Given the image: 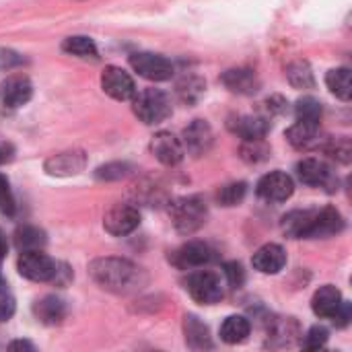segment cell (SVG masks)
I'll list each match as a JSON object with an SVG mask.
<instances>
[{
  "label": "cell",
  "instance_id": "cell-1",
  "mask_svg": "<svg viewBox=\"0 0 352 352\" xmlns=\"http://www.w3.org/2000/svg\"><path fill=\"white\" fill-rule=\"evenodd\" d=\"M89 274L101 289L116 295H132L140 291L146 283L144 272L136 264L124 258L93 260L89 266Z\"/></svg>",
  "mask_w": 352,
  "mask_h": 352
},
{
  "label": "cell",
  "instance_id": "cell-2",
  "mask_svg": "<svg viewBox=\"0 0 352 352\" xmlns=\"http://www.w3.org/2000/svg\"><path fill=\"white\" fill-rule=\"evenodd\" d=\"M169 212H171V221H173L175 229L182 235L196 233L206 223V214H208L204 200L198 198V196H188V198L175 200L171 204Z\"/></svg>",
  "mask_w": 352,
  "mask_h": 352
},
{
  "label": "cell",
  "instance_id": "cell-3",
  "mask_svg": "<svg viewBox=\"0 0 352 352\" xmlns=\"http://www.w3.org/2000/svg\"><path fill=\"white\" fill-rule=\"evenodd\" d=\"M132 99V109L136 118L144 124H159L171 113V103L167 95L159 89H144Z\"/></svg>",
  "mask_w": 352,
  "mask_h": 352
},
{
  "label": "cell",
  "instance_id": "cell-4",
  "mask_svg": "<svg viewBox=\"0 0 352 352\" xmlns=\"http://www.w3.org/2000/svg\"><path fill=\"white\" fill-rule=\"evenodd\" d=\"M16 268H19V274L21 276H25L27 280H33V283H50V280H56L58 270H60V266L50 256H45L41 250L21 252V258L16 262Z\"/></svg>",
  "mask_w": 352,
  "mask_h": 352
},
{
  "label": "cell",
  "instance_id": "cell-5",
  "mask_svg": "<svg viewBox=\"0 0 352 352\" xmlns=\"http://www.w3.org/2000/svg\"><path fill=\"white\" fill-rule=\"evenodd\" d=\"M186 289H188L190 297L202 305H214L225 297V289H223L221 278L214 272H206V270L190 274Z\"/></svg>",
  "mask_w": 352,
  "mask_h": 352
},
{
  "label": "cell",
  "instance_id": "cell-6",
  "mask_svg": "<svg viewBox=\"0 0 352 352\" xmlns=\"http://www.w3.org/2000/svg\"><path fill=\"white\" fill-rule=\"evenodd\" d=\"M130 66L146 80H169L173 76V64L159 54H151V52H138L130 56Z\"/></svg>",
  "mask_w": 352,
  "mask_h": 352
},
{
  "label": "cell",
  "instance_id": "cell-7",
  "mask_svg": "<svg viewBox=\"0 0 352 352\" xmlns=\"http://www.w3.org/2000/svg\"><path fill=\"white\" fill-rule=\"evenodd\" d=\"M140 225V212L132 204H116L103 217V227L113 237L130 235Z\"/></svg>",
  "mask_w": 352,
  "mask_h": 352
},
{
  "label": "cell",
  "instance_id": "cell-8",
  "mask_svg": "<svg viewBox=\"0 0 352 352\" xmlns=\"http://www.w3.org/2000/svg\"><path fill=\"white\" fill-rule=\"evenodd\" d=\"M256 192L262 200L278 204V202H287L293 196L295 184H293L291 175H287L283 171H272L258 182Z\"/></svg>",
  "mask_w": 352,
  "mask_h": 352
},
{
  "label": "cell",
  "instance_id": "cell-9",
  "mask_svg": "<svg viewBox=\"0 0 352 352\" xmlns=\"http://www.w3.org/2000/svg\"><path fill=\"white\" fill-rule=\"evenodd\" d=\"M101 89L116 101H128L136 95V85H134L132 76L118 66H107L103 70Z\"/></svg>",
  "mask_w": 352,
  "mask_h": 352
},
{
  "label": "cell",
  "instance_id": "cell-10",
  "mask_svg": "<svg viewBox=\"0 0 352 352\" xmlns=\"http://www.w3.org/2000/svg\"><path fill=\"white\" fill-rule=\"evenodd\" d=\"M212 260H214V252L204 241H190V243L182 245L177 252H173V256H171V262L182 270L200 268V266H206Z\"/></svg>",
  "mask_w": 352,
  "mask_h": 352
},
{
  "label": "cell",
  "instance_id": "cell-11",
  "mask_svg": "<svg viewBox=\"0 0 352 352\" xmlns=\"http://www.w3.org/2000/svg\"><path fill=\"white\" fill-rule=\"evenodd\" d=\"M344 227V221H342V214L332 208V206H326L322 210H316L314 212V221H311V227H309V233H307V239H324V237H332L336 233H340Z\"/></svg>",
  "mask_w": 352,
  "mask_h": 352
},
{
  "label": "cell",
  "instance_id": "cell-12",
  "mask_svg": "<svg viewBox=\"0 0 352 352\" xmlns=\"http://www.w3.org/2000/svg\"><path fill=\"white\" fill-rule=\"evenodd\" d=\"M151 151L157 157V161H161L163 165H177L186 155L182 140L177 136H173L171 132L155 134L153 142H151Z\"/></svg>",
  "mask_w": 352,
  "mask_h": 352
},
{
  "label": "cell",
  "instance_id": "cell-13",
  "mask_svg": "<svg viewBox=\"0 0 352 352\" xmlns=\"http://www.w3.org/2000/svg\"><path fill=\"white\" fill-rule=\"evenodd\" d=\"M186 151L194 157H200L204 153H208V148L212 146V130L208 126V122L204 120H194L186 130H184V142Z\"/></svg>",
  "mask_w": 352,
  "mask_h": 352
},
{
  "label": "cell",
  "instance_id": "cell-14",
  "mask_svg": "<svg viewBox=\"0 0 352 352\" xmlns=\"http://www.w3.org/2000/svg\"><path fill=\"white\" fill-rule=\"evenodd\" d=\"M87 157L80 151H66V153H58L54 157H50L45 161V171L50 175H58V177H66V175H76L85 169Z\"/></svg>",
  "mask_w": 352,
  "mask_h": 352
},
{
  "label": "cell",
  "instance_id": "cell-15",
  "mask_svg": "<svg viewBox=\"0 0 352 352\" xmlns=\"http://www.w3.org/2000/svg\"><path fill=\"white\" fill-rule=\"evenodd\" d=\"M227 126L243 140H262L270 130V122L260 116H237L231 118Z\"/></svg>",
  "mask_w": 352,
  "mask_h": 352
},
{
  "label": "cell",
  "instance_id": "cell-16",
  "mask_svg": "<svg viewBox=\"0 0 352 352\" xmlns=\"http://www.w3.org/2000/svg\"><path fill=\"white\" fill-rule=\"evenodd\" d=\"M252 264L262 274H278L287 264V254L278 243H266L254 254Z\"/></svg>",
  "mask_w": 352,
  "mask_h": 352
},
{
  "label": "cell",
  "instance_id": "cell-17",
  "mask_svg": "<svg viewBox=\"0 0 352 352\" xmlns=\"http://www.w3.org/2000/svg\"><path fill=\"white\" fill-rule=\"evenodd\" d=\"M297 177L305 186H314V188H328L334 179L330 167L320 159H303L297 165Z\"/></svg>",
  "mask_w": 352,
  "mask_h": 352
},
{
  "label": "cell",
  "instance_id": "cell-18",
  "mask_svg": "<svg viewBox=\"0 0 352 352\" xmlns=\"http://www.w3.org/2000/svg\"><path fill=\"white\" fill-rule=\"evenodd\" d=\"M223 85L239 95H254L260 91V78L250 68H231L221 76Z\"/></svg>",
  "mask_w": 352,
  "mask_h": 352
},
{
  "label": "cell",
  "instance_id": "cell-19",
  "mask_svg": "<svg viewBox=\"0 0 352 352\" xmlns=\"http://www.w3.org/2000/svg\"><path fill=\"white\" fill-rule=\"evenodd\" d=\"M342 295L336 287L332 285H326L322 287L320 291H316L314 295V301H311V307H314V314L318 318H324V320H332L336 316V311L340 309L342 305Z\"/></svg>",
  "mask_w": 352,
  "mask_h": 352
},
{
  "label": "cell",
  "instance_id": "cell-20",
  "mask_svg": "<svg viewBox=\"0 0 352 352\" xmlns=\"http://www.w3.org/2000/svg\"><path fill=\"white\" fill-rule=\"evenodd\" d=\"M320 136H322L320 124H311V122H297L287 130V140L299 151H309L318 146L322 140Z\"/></svg>",
  "mask_w": 352,
  "mask_h": 352
},
{
  "label": "cell",
  "instance_id": "cell-21",
  "mask_svg": "<svg viewBox=\"0 0 352 352\" xmlns=\"http://www.w3.org/2000/svg\"><path fill=\"white\" fill-rule=\"evenodd\" d=\"M33 95V87L29 82L27 76H12L6 80L4 89H2V99H4V105L14 109V107H21L25 105Z\"/></svg>",
  "mask_w": 352,
  "mask_h": 352
},
{
  "label": "cell",
  "instance_id": "cell-22",
  "mask_svg": "<svg viewBox=\"0 0 352 352\" xmlns=\"http://www.w3.org/2000/svg\"><path fill=\"white\" fill-rule=\"evenodd\" d=\"M33 314L35 318L45 324V326H56V324H62L64 318H66V305L62 299L58 297H43L39 299L35 305H33Z\"/></svg>",
  "mask_w": 352,
  "mask_h": 352
},
{
  "label": "cell",
  "instance_id": "cell-23",
  "mask_svg": "<svg viewBox=\"0 0 352 352\" xmlns=\"http://www.w3.org/2000/svg\"><path fill=\"white\" fill-rule=\"evenodd\" d=\"M316 210H293L283 217V233L293 239H307Z\"/></svg>",
  "mask_w": 352,
  "mask_h": 352
},
{
  "label": "cell",
  "instance_id": "cell-24",
  "mask_svg": "<svg viewBox=\"0 0 352 352\" xmlns=\"http://www.w3.org/2000/svg\"><path fill=\"white\" fill-rule=\"evenodd\" d=\"M250 332H252V324L243 316H231L221 326V340L227 344H239L248 340Z\"/></svg>",
  "mask_w": 352,
  "mask_h": 352
},
{
  "label": "cell",
  "instance_id": "cell-25",
  "mask_svg": "<svg viewBox=\"0 0 352 352\" xmlns=\"http://www.w3.org/2000/svg\"><path fill=\"white\" fill-rule=\"evenodd\" d=\"M186 342L194 351L212 349V340H210L208 328L198 318H194V316H188L186 318Z\"/></svg>",
  "mask_w": 352,
  "mask_h": 352
},
{
  "label": "cell",
  "instance_id": "cell-26",
  "mask_svg": "<svg viewBox=\"0 0 352 352\" xmlns=\"http://www.w3.org/2000/svg\"><path fill=\"white\" fill-rule=\"evenodd\" d=\"M328 89L342 101H351L352 97V78L349 68H334L326 74Z\"/></svg>",
  "mask_w": 352,
  "mask_h": 352
},
{
  "label": "cell",
  "instance_id": "cell-27",
  "mask_svg": "<svg viewBox=\"0 0 352 352\" xmlns=\"http://www.w3.org/2000/svg\"><path fill=\"white\" fill-rule=\"evenodd\" d=\"M287 78L295 89H314L316 87V76L311 66L305 60H297L287 66Z\"/></svg>",
  "mask_w": 352,
  "mask_h": 352
},
{
  "label": "cell",
  "instance_id": "cell-28",
  "mask_svg": "<svg viewBox=\"0 0 352 352\" xmlns=\"http://www.w3.org/2000/svg\"><path fill=\"white\" fill-rule=\"evenodd\" d=\"M62 52L76 58H97V45L87 35H72L62 41Z\"/></svg>",
  "mask_w": 352,
  "mask_h": 352
},
{
  "label": "cell",
  "instance_id": "cell-29",
  "mask_svg": "<svg viewBox=\"0 0 352 352\" xmlns=\"http://www.w3.org/2000/svg\"><path fill=\"white\" fill-rule=\"evenodd\" d=\"M14 243L21 252H31V250H41L45 243V235L43 231H39L37 227H21L14 233Z\"/></svg>",
  "mask_w": 352,
  "mask_h": 352
},
{
  "label": "cell",
  "instance_id": "cell-30",
  "mask_svg": "<svg viewBox=\"0 0 352 352\" xmlns=\"http://www.w3.org/2000/svg\"><path fill=\"white\" fill-rule=\"evenodd\" d=\"M295 113H297V120L299 122L320 124V120H322V103L316 97H303V99L297 101Z\"/></svg>",
  "mask_w": 352,
  "mask_h": 352
},
{
  "label": "cell",
  "instance_id": "cell-31",
  "mask_svg": "<svg viewBox=\"0 0 352 352\" xmlns=\"http://www.w3.org/2000/svg\"><path fill=\"white\" fill-rule=\"evenodd\" d=\"M245 192H248V186H245L243 182H239V184H229V186H225V188L219 190L217 200H219L223 206H235V204H239V202L243 200Z\"/></svg>",
  "mask_w": 352,
  "mask_h": 352
},
{
  "label": "cell",
  "instance_id": "cell-32",
  "mask_svg": "<svg viewBox=\"0 0 352 352\" xmlns=\"http://www.w3.org/2000/svg\"><path fill=\"white\" fill-rule=\"evenodd\" d=\"M268 155H270V148L262 140H245V144L241 146V157L248 163H260Z\"/></svg>",
  "mask_w": 352,
  "mask_h": 352
},
{
  "label": "cell",
  "instance_id": "cell-33",
  "mask_svg": "<svg viewBox=\"0 0 352 352\" xmlns=\"http://www.w3.org/2000/svg\"><path fill=\"white\" fill-rule=\"evenodd\" d=\"M326 153H328L332 159H336L338 163H351V140H349V138H334V140H330V144L326 146Z\"/></svg>",
  "mask_w": 352,
  "mask_h": 352
},
{
  "label": "cell",
  "instance_id": "cell-34",
  "mask_svg": "<svg viewBox=\"0 0 352 352\" xmlns=\"http://www.w3.org/2000/svg\"><path fill=\"white\" fill-rule=\"evenodd\" d=\"M326 342H328V330L322 328V326H314V328L303 336L301 346H303L305 351H320V349L326 346Z\"/></svg>",
  "mask_w": 352,
  "mask_h": 352
},
{
  "label": "cell",
  "instance_id": "cell-35",
  "mask_svg": "<svg viewBox=\"0 0 352 352\" xmlns=\"http://www.w3.org/2000/svg\"><path fill=\"white\" fill-rule=\"evenodd\" d=\"M130 173V167L126 163H107L103 167H99L95 171L97 179H105V182H113V179H122Z\"/></svg>",
  "mask_w": 352,
  "mask_h": 352
},
{
  "label": "cell",
  "instance_id": "cell-36",
  "mask_svg": "<svg viewBox=\"0 0 352 352\" xmlns=\"http://www.w3.org/2000/svg\"><path fill=\"white\" fill-rule=\"evenodd\" d=\"M12 314H14V297H12V293L8 291L6 283L0 276V322L10 320Z\"/></svg>",
  "mask_w": 352,
  "mask_h": 352
},
{
  "label": "cell",
  "instance_id": "cell-37",
  "mask_svg": "<svg viewBox=\"0 0 352 352\" xmlns=\"http://www.w3.org/2000/svg\"><path fill=\"white\" fill-rule=\"evenodd\" d=\"M204 91V82L200 78H190V80H184L179 82V93L186 101H196Z\"/></svg>",
  "mask_w": 352,
  "mask_h": 352
},
{
  "label": "cell",
  "instance_id": "cell-38",
  "mask_svg": "<svg viewBox=\"0 0 352 352\" xmlns=\"http://www.w3.org/2000/svg\"><path fill=\"white\" fill-rule=\"evenodd\" d=\"M225 276H227L229 285L235 287V289H239L243 285V280H245V272H243L241 264H237V262L225 264Z\"/></svg>",
  "mask_w": 352,
  "mask_h": 352
},
{
  "label": "cell",
  "instance_id": "cell-39",
  "mask_svg": "<svg viewBox=\"0 0 352 352\" xmlns=\"http://www.w3.org/2000/svg\"><path fill=\"white\" fill-rule=\"evenodd\" d=\"M0 210L12 212V196H10L8 179L4 175H0Z\"/></svg>",
  "mask_w": 352,
  "mask_h": 352
},
{
  "label": "cell",
  "instance_id": "cell-40",
  "mask_svg": "<svg viewBox=\"0 0 352 352\" xmlns=\"http://www.w3.org/2000/svg\"><path fill=\"white\" fill-rule=\"evenodd\" d=\"M332 322H334L338 328H344V326L351 322V303L342 301V305H340V309L336 311V316L332 318Z\"/></svg>",
  "mask_w": 352,
  "mask_h": 352
},
{
  "label": "cell",
  "instance_id": "cell-41",
  "mask_svg": "<svg viewBox=\"0 0 352 352\" xmlns=\"http://www.w3.org/2000/svg\"><path fill=\"white\" fill-rule=\"evenodd\" d=\"M266 103H268V109H270L272 113H285V111H287V101H285L280 95L270 97Z\"/></svg>",
  "mask_w": 352,
  "mask_h": 352
},
{
  "label": "cell",
  "instance_id": "cell-42",
  "mask_svg": "<svg viewBox=\"0 0 352 352\" xmlns=\"http://www.w3.org/2000/svg\"><path fill=\"white\" fill-rule=\"evenodd\" d=\"M12 155H14V151L10 144H0V165L8 163L12 159Z\"/></svg>",
  "mask_w": 352,
  "mask_h": 352
},
{
  "label": "cell",
  "instance_id": "cell-43",
  "mask_svg": "<svg viewBox=\"0 0 352 352\" xmlns=\"http://www.w3.org/2000/svg\"><path fill=\"white\" fill-rule=\"evenodd\" d=\"M8 349H10V351H35V346H33L31 342H23V340L10 342Z\"/></svg>",
  "mask_w": 352,
  "mask_h": 352
},
{
  "label": "cell",
  "instance_id": "cell-44",
  "mask_svg": "<svg viewBox=\"0 0 352 352\" xmlns=\"http://www.w3.org/2000/svg\"><path fill=\"white\" fill-rule=\"evenodd\" d=\"M4 254H6V237H4V233L0 231V260L4 258Z\"/></svg>",
  "mask_w": 352,
  "mask_h": 352
}]
</instances>
